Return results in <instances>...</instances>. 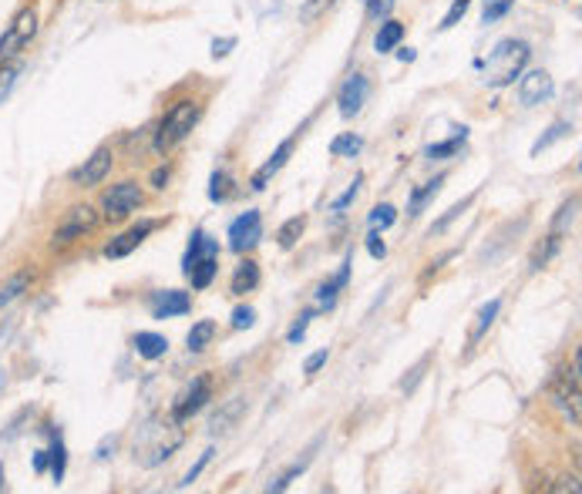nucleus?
Masks as SVG:
<instances>
[{
  "mask_svg": "<svg viewBox=\"0 0 582 494\" xmlns=\"http://www.w3.org/2000/svg\"><path fill=\"white\" fill-rule=\"evenodd\" d=\"M526 64H529V44L526 41H502L488 54V61H478V67L485 71V81L491 88L512 85Z\"/></svg>",
  "mask_w": 582,
  "mask_h": 494,
  "instance_id": "f257e3e1",
  "label": "nucleus"
},
{
  "mask_svg": "<svg viewBox=\"0 0 582 494\" xmlns=\"http://www.w3.org/2000/svg\"><path fill=\"white\" fill-rule=\"evenodd\" d=\"M216 270H219V242L209 239L202 229L193 232L189 250H186V260H183L186 280L193 283V290H206V286L216 280Z\"/></svg>",
  "mask_w": 582,
  "mask_h": 494,
  "instance_id": "f03ea898",
  "label": "nucleus"
},
{
  "mask_svg": "<svg viewBox=\"0 0 582 494\" xmlns=\"http://www.w3.org/2000/svg\"><path fill=\"white\" fill-rule=\"evenodd\" d=\"M196 122H199V105L196 102H179V105H173L169 112H165V118H162V125H158V132H155V151H173L179 141H186V135L196 128Z\"/></svg>",
  "mask_w": 582,
  "mask_h": 494,
  "instance_id": "7ed1b4c3",
  "label": "nucleus"
},
{
  "mask_svg": "<svg viewBox=\"0 0 582 494\" xmlns=\"http://www.w3.org/2000/svg\"><path fill=\"white\" fill-rule=\"evenodd\" d=\"M34 34H38V14L28 8L14 18V24L4 31V38H0V64H8L11 57H18L31 44Z\"/></svg>",
  "mask_w": 582,
  "mask_h": 494,
  "instance_id": "20e7f679",
  "label": "nucleus"
},
{
  "mask_svg": "<svg viewBox=\"0 0 582 494\" xmlns=\"http://www.w3.org/2000/svg\"><path fill=\"white\" fill-rule=\"evenodd\" d=\"M263 239V216L260 212H242L232 225H229V250L232 253H249L257 250Z\"/></svg>",
  "mask_w": 582,
  "mask_h": 494,
  "instance_id": "39448f33",
  "label": "nucleus"
},
{
  "mask_svg": "<svg viewBox=\"0 0 582 494\" xmlns=\"http://www.w3.org/2000/svg\"><path fill=\"white\" fill-rule=\"evenodd\" d=\"M138 206H142V189H138L135 182L112 186V192H105V199H102V209H105V219H108V222L128 219Z\"/></svg>",
  "mask_w": 582,
  "mask_h": 494,
  "instance_id": "423d86ee",
  "label": "nucleus"
},
{
  "mask_svg": "<svg viewBox=\"0 0 582 494\" xmlns=\"http://www.w3.org/2000/svg\"><path fill=\"white\" fill-rule=\"evenodd\" d=\"M98 225V212L89 209V206H74L54 229V245H67L74 239H81L85 232H92Z\"/></svg>",
  "mask_w": 582,
  "mask_h": 494,
  "instance_id": "0eeeda50",
  "label": "nucleus"
},
{
  "mask_svg": "<svg viewBox=\"0 0 582 494\" xmlns=\"http://www.w3.org/2000/svg\"><path fill=\"white\" fill-rule=\"evenodd\" d=\"M212 397V380L209 377H196L183 393H179V400H176V407H173V421H189V418H196L199 410L206 407V400Z\"/></svg>",
  "mask_w": 582,
  "mask_h": 494,
  "instance_id": "6e6552de",
  "label": "nucleus"
},
{
  "mask_svg": "<svg viewBox=\"0 0 582 494\" xmlns=\"http://www.w3.org/2000/svg\"><path fill=\"white\" fill-rule=\"evenodd\" d=\"M158 229V222H152V219H145V222H138V225H132L128 232H122L118 239H112L108 245H105V256L108 260H122V256H128V253H135L138 245L152 235Z\"/></svg>",
  "mask_w": 582,
  "mask_h": 494,
  "instance_id": "1a4fd4ad",
  "label": "nucleus"
},
{
  "mask_svg": "<svg viewBox=\"0 0 582 494\" xmlns=\"http://www.w3.org/2000/svg\"><path fill=\"white\" fill-rule=\"evenodd\" d=\"M367 95H371V81H367L364 74H351V77L344 81V88H341V95H337L341 115H344V118H354V115H357V112L364 108Z\"/></svg>",
  "mask_w": 582,
  "mask_h": 494,
  "instance_id": "9d476101",
  "label": "nucleus"
},
{
  "mask_svg": "<svg viewBox=\"0 0 582 494\" xmlns=\"http://www.w3.org/2000/svg\"><path fill=\"white\" fill-rule=\"evenodd\" d=\"M552 98V77L545 74V71H529L522 81H519V102L526 105V108H536V105H542V102H549Z\"/></svg>",
  "mask_w": 582,
  "mask_h": 494,
  "instance_id": "9b49d317",
  "label": "nucleus"
},
{
  "mask_svg": "<svg viewBox=\"0 0 582 494\" xmlns=\"http://www.w3.org/2000/svg\"><path fill=\"white\" fill-rule=\"evenodd\" d=\"M112 158H115L112 148H98L85 165H81V169L71 172V179H74L77 186H85V189H89V186H98V182L112 172Z\"/></svg>",
  "mask_w": 582,
  "mask_h": 494,
  "instance_id": "f8f14e48",
  "label": "nucleus"
},
{
  "mask_svg": "<svg viewBox=\"0 0 582 494\" xmlns=\"http://www.w3.org/2000/svg\"><path fill=\"white\" fill-rule=\"evenodd\" d=\"M193 309V299L189 293L183 290H162L152 296V316L155 319H173V316H186Z\"/></svg>",
  "mask_w": 582,
  "mask_h": 494,
  "instance_id": "ddd939ff",
  "label": "nucleus"
},
{
  "mask_svg": "<svg viewBox=\"0 0 582 494\" xmlns=\"http://www.w3.org/2000/svg\"><path fill=\"white\" fill-rule=\"evenodd\" d=\"M293 155V138H287V141H280V148L270 155V161H263V169H257V176L249 179V189H257V192H263L267 186H270V179L283 169L287 165V158Z\"/></svg>",
  "mask_w": 582,
  "mask_h": 494,
  "instance_id": "4468645a",
  "label": "nucleus"
},
{
  "mask_svg": "<svg viewBox=\"0 0 582 494\" xmlns=\"http://www.w3.org/2000/svg\"><path fill=\"white\" fill-rule=\"evenodd\" d=\"M246 414V400L242 397H232L229 403H222L216 414H212V421H209V431L212 434H226L229 428H236L239 424V418Z\"/></svg>",
  "mask_w": 582,
  "mask_h": 494,
  "instance_id": "2eb2a0df",
  "label": "nucleus"
},
{
  "mask_svg": "<svg viewBox=\"0 0 582 494\" xmlns=\"http://www.w3.org/2000/svg\"><path fill=\"white\" fill-rule=\"evenodd\" d=\"M257 286H260V266H257L253 260L239 263V266H236V273H232L229 293H232V296H246V293H253Z\"/></svg>",
  "mask_w": 582,
  "mask_h": 494,
  "instance_id": "dca6fc26",
  "label": "nucleus"
},
{
  "mask_svg": "<svg viewBox=\"0 0 582 494\" xmlns=\"http://www.w3.org/2000/svg\"><path fill=\"white\" fill-rule=\"evenodd\" d=\"M351 266H354V260L347 256V260H344V266H341V273H337L334 280H330V283H323V286L316 290L320 309H330V306L337 303V293H341V290L347 286V280H351Z\"/></svg>",
  "mask_w": 582,
  "mask_h": 494,
  "instance_id": "f3484780",
  "label": "nucleus"
},
{
  "mask_svg": "<svg viewBox=\"0 0 582 494\" xmlns=\"http://www.w3.org/2000/svg\"><path fill=\"white\" fill-rule=\"evenodd\" d=\"M135 350L145 360H158V357H165V350H169V340H165L162 334H148V329H142V334H135Z\"/></svg>",
  "mask_w": 582,
  "mask_h": 494,
  "instance_id": "a211bd4d",
  "label": "nucleus"
},
{
  "mask_svg": "<svg viewBox=\"0 0 582 494\" xmlns=\"http://www.w3.org/2000/svg\"><path fill=\"white\" fill-rule=\"evenodd\" d=\"M441 186H445V176H438V179H432V182H425V186L414 189V192H410V202H407V216H410V219L418 216V212L441 192Z\"/></svg>",
  "mask_w": 582,
  "mask_h": 494,
  "instance_id": "6ab92c4d",
  "label": "nucleus"
},
{
  "mask_svg": "<svg viewBox=\"0 0 582 494\" xmlns=\"http://www.w3.org/2000/svg\"><path fill=\"white\" fill-rule=\"evenodd\" d=\"M401 38H404V24H397V21H384L381 31H377V38H374L377 54H391V51L401 44Z\"/></svg>",
  "mask_w": 582,
  "mask_h": 494,
  "instance_id": "aec40b11",
  "label": "nucleus"
},
{
  "mask_svg": "<svg viewBox=\"0 0 582 494\" xmlns=\"http://www.w3.org/2000/svg\"><path fill=\"white\" fill-rule=\"evenodd\" d=\"M498 309H502V299H491V303H485V306L478 309V316H475V326H471V334H468V340H471V344H478V340L485 337V329L495 323Z\"/></svg>",
  "mask_w": 582,
  "mask_h": 494,
  "instance_id": "412c9836",
  "label": "nucleus"
},
{
  "mask_svg": "<svg viewBox=\"0 0 582 494\" xmlns=\"http://www.w3.org/2000/svg\"><path fill=\"white\" fill-rule=\"evenodd\" d=\"M212 337H216V323H212V319H199V323L189 329L186 344H189L193 354H199V350H206V347L212 344Z\"/></svg>",
  "mask_w": 582,
  "mask_h": 494,
  "instance_id": "4be33fe9",
  "label": "nucleus"
},
{
  "mask_svg": "<svg viewBox=\"0 0 582 494\" xmlns=\"http://www.w3.org/2000/svg\"><path fill=\"white\" fill-rule=\"evenodd\" d=\"M303 229H306V216H293V219H287V222L280 225V232H277L280 250H293V245L300 242V235H303Z\"/></svg>",
  "mask_w": 582,
  "mask_h": 494,
  "instance_id": "5701e85b",
  "label": "nucleus"
},
{
  "mask_svg": "<svg viewBox=\"0 0 582 494\" xmlns=\"http://www.w3.org/2000/svg\"><path fill=\"white\" fill-rule=\"evenodd\" d=\"M559 245H562V235H545V242L542 245H536V253H532V260H529V270H542L555 253H559Z\"/></svg>",
  "mask_w": 582,
  "mask_h": 494,
  "instance_id": "b1692460",
  "label": "nucleus"
},
{
  "mask_svg": "<svg viewBox=\"0 0 582 494\" xmlns=\"http://www.w3.org/2000/svg\"><path fill=\"white\" fill-rule=\"evenodd\" d=\"M361 148H364V138H357L354 132L351 135H337L334 141H330V155H334V158H354Z\"/></svg>",
  "mask_w": 582,
  "mask_h": 494,
  "instance_id": "393cba45",
  "label": "nucleus"
},
{
  "mask_svg": "<svg viewBox=\"0 0 582 494\" xmlns=\"http://www.w3.org/2000/svg\"><path fill=\"white\" fill-rule=\"evenodd\" d=\"M465 138H468V132L461 128V135H455V138H448V141H438V145H432V148H428L425 155H428L432 161H441V158H455V155L461 151Z\"/></svg>",
  "mask_w": 582,
  "mask_h": 494,
  "instance_id": "a878e982",
  "label": "nucleus"
},
{
  "mask_svg": "<svg viewBox=\"0 0 582 494\" xmlns=\"http://www.w3.org/2000/svg\"><path fill=\"white\" fill-rule=\"evenodd\" d=\"M236 196V186L229 179V172H212V182H209V199L212 202H229Z\"/></svg>",
  "mask_w": 582,
  "mask_h": 494,
  "instance_id": "bb28decb",
  "label": "nucleus"
},
{
  "mask_svg": "<svg viewBox=\"0 0 582 494\" xmlns=\"http://www.w3.org/2000/svg\"><path fill=\"white\" fill-rule=\"evenodd\" d=\"M516 0H485V8H481V21L485 24H495V21H502L509 11H512Z\"/></svg>",
  "mask_w": 582,
  "mask_h": 494,
  "instance_id": "cd10ccee",
  "label": "nucleus"
},
{
  "mask_svg": "<svg viewBox=\"0 0 582 494\" xmlns=\"http://www.w3.org/2000/svg\"><path fill=\"white\" fill-rule=\"evenodd\" d=\"M565 135H572V125H565V122H555L552 128H549V135H542L536 145H532V155H542L549 145H555V141H562Z\"/></svg>",
  "mask_w": 582,
  "mask_h": 494,
  "instance_id": "c85d7f7f",
  "label": "nucleus"
},
{
  "mask_svg": "<svg viewBox=\"0 0 582 494\" xmlns=\"http://www.w3.org/2000/svg\"><path fill=\"white\" fill-rule=\"evenodd\" d=\"M575 209H579V196H572V199H569V202L559 209V216L552 219V232H555V235H562V232L572 225V219H575Z\"/></svg>",
  "mask_w": 582,
  "mask_h": 494,
  "instance_id": "c756f323",
  "label": "nucleus"
},
{
  "mask_svg": "<svg viewBox=\"0 0 582 494\" xmlns=\"http://www.w3.org/2000/svg\"><path fill=\"white\" fill-rule=\"evenodd\" d=\"M51 477L54 481H61L64 477V464H67V454H64V441H61V434H54V444H51Z\"/></svg>",
  "mask_w": 582,
  "mask_h": 494,
  "instance_id": "7c9ffc66",
  "label": "nucleus"
},
{
  "mask_svg": "<svg viewBox=\"0 0 582 494\" xmlns=\"http://www.w3.org/2000/svg\"><path fill=\"white\" fill-rule=\"evenodd\" d=\"M428 364H432V357H422L418 364H414V367L407 370V377L401 380V390H404V393H414V387H418V383H422V377H425Z\"/></svg>",
  "mask_w": 582,
  "mask_h": 494,
  "instance_id": "2f4dec72",
  "label": "nucleus"
},
{
  "mask_svg": "<svg viewBox=\"0 0 582 494\" xmlns=\"http://www.w3.org/2000/svg\"><path fill=\"white\" fill-rule=\"evenodd\" d=\"M471 199H475V196H468L465 202H458V206H451V209H448V212H445V216H441V219H438V222L432 225V235H441V232H445V229H448V225H451L455 219H461V212H465V209L471 206Z\"/></svg>",
  "mask_w": 582,
  "mask_h": 494,
  "instance_id": "473e14b6",
  "label": "nucleus"
},
{
  "mask_svg": "<svg viewBox=\"0 0 582 494\" xmlns=\"http://www.w3.org/2000/svg\"><path fill=\"white\" fill-rule=\"evenodd\" d=\"M397 222V209L394 206H377L374 212H371V229H391Z\"/></svg>",
  "mask_w": 582,
  "mask_h": 494,
  "instance_id": "72a5a7b5",
  "label": "nucleus"
},
{
  "mask_svg": "<svg viewBox=\"0 0 582 494\" xmlns=\"http://www.w3.org/2000/svg\"><path fill=\"white\" fill-rule=\"evenodd\" d=\"M21 67L18 64H0V102H4L14 88V81H18Z\"/></svg>",
  "mask_w": 582,
  "mask_h": 494,
  "instance_id": "f704fd0d",
  "label": "nucleus"
},
{
  "mask_svg": "<svg viewBox=\"0 0 582 494\" xmlns=\"http://www.w3.org/2000/svg\"><path fill=\"white\" fill-rule=\"evenodd\" d=\"M330 8V0H303V8H300V21L303 24H310V21H316L323 11Z\"/></svg>",
  "mask_w": 582,
  "mask_h": 494,
  "instance_id": "c9c22d12",
  "label": "nucleus"
},
{
  "mask_svg": "<svg viewBox=\"0 0 582 494\" xmlns=\"http://www.w3.org/2000/svg\"><path fill=\"white\" fill-rule=\"evenodd\" d=\"M257 323V309L253 306H236L232 309V329H249Z\"/></svg>",
  "mask_w": 582,
  "mask_h": 494,
  "instance_id": "e433bc0d",
  "label": "nucleus"
},
{
  "mask_svg": "<svg viewBox=\"0 0 582 494\" xmlns=\"http://www.w3.org/2000/svg\"><path fill=\"white\" fill-rule=\"evenodd\" d=\"M24 286H28V276H14V280H11V283H8L4 290H0V309H4V306H8L11 299H18Z\"/></svg>",
  "mask_w": 582,
  "mask_h": 494,
  "instance_id": "4c0bfd02",
  "label": "nucleus"
},
{
  "mask_svg": "<svg viewBox=\"0 0 582 494\" xmlns=\"http://www.w3.org/2000/svg\"><path fill=\"white\" fill-rule=\"evenodd\" d=\"M468 8H471V0H455L451 4V11L445 14V21H441V31H448V28H455L465 14H468Z\"/></svg>",
  "mask_w": 582,
  "mask_h": 494,
  "instance_id": "58836bf2",
  "label": "nucleus"
},
{
  "mask_svg": "<svg viewBox=\"0 0 582 494\" xmlns=\"http://www.w3.org/2000/svg\"><path fill=\"white\" fill-rule=\"evenodd\" d=\"M361 186H364V176H357V179H354V186H351V189H347V192H344V196H341V199L334 202V212H344V209H347V206H351V202L357 199Z\"/></svg>",
  "mask_w": 582,
  "mask_h": 494,
  "instance_id": "ea45409f",
  "label": "nucleus"
},
{
  "mask_svg": "<svg viewBox=\"0 0 582 494\" xmlns=\"http://www.w3.org/2000/svg\"><path fill=\"white\" fill-rule=\"evenodd\" d=\"M367 253H371L374 260H384V256H387V245H384V239H381V232H377V229L367 235Z\"/></svg>",
  "mask_w": 582,
  "mask_h": 494,
  "instance_id": "a19ab883",
  "label": "nucleus"
},
{
  "mask_svg": "<svg viewBox=\"0 0 582 494\" xmlns=\"http://www.w3.org/2000/svg\"><path fill=\"white\" fill-rule=\"evenodd\" d=\"M310 319H313V313H303V316L297 319V326H293L290 334H287V340H290V344H300V340L306 337V326H310Z\"/></svg>",
  "mask_w": 582,
  "mask_h": 494,
  "instance_id": "79ce46f5",
  "label": "nucleus"
},
{
  "mask_svg": "<svg viewBox=\"0 0 582 494\" xmlns=\"http://www.w3.org/2000/svg\"><path fill=\"white\" fill-rule=\"evenodd\" d=\"M209 458H212V451H206V454H202V458H199V461H196V464L189 467V474H186V477L179 481V487H189V484H193V481H196V477L202 474V467L209 464Z\"/></svg>",
  "mask_w": 582,
  "mask_h": 494,
  "instance_id": "37998d69",
  "label": "nucleus"
},
{
  "mask_svg": "<svg viewBox=\"0 0 582 494\" xmlns=\"http://www.w3.org/2000/svg\"><path fill=\"white\" fill-rule=\"evenodd\" d=\"M391 8H394V0H367V14H371L374 21H377V18H387Z\"/></svg>",
  "mask_w": 582,
  "mask_h": 494,
  "instance_id": "c03bdc74",
  "label": "nucleus"
},
{
  "mask_svg": "<svg viewBox=\"0 0 582 494\" xmlns=\"http://www.w3.org/2000/svg\"><path fill=\"white\" fill-rule=\"evenodd\" d=\"M326 357H330L326 350H316L313 357H306V364H303V374H306V377H313V374H316V370L326 364Z\"/></svg>",
  "mask_w": 582,
  "mask_h": 494,
  "instance_id": "a18cd8bd",
  "label": "nucleus"
},
{
  "mask_svg": "<svg viewBox=\"0 0 582 494\" xmlns=\"http://www.w3.org/2000/svg\"><path fill=\"white\" fill-rule=\"evenodd\" d=\"M232 44H236L232 38H226V41H216V44H212V57H226Z\"/></svg>",
  "mask_w": 582,
  "mask_h": 494,
  "instance_id": "49530a36",
  "label": "nucleus"
},
{
  "mask_svg": "<svg viewBox=\"0 0 582 494\" xmlns=\"http://www.w3.org/2000/svg\"><path fill=\"white\" fill-rule=\"evenodd\" d=\"M552 491H572V494H579L582 487H579L575 477H562V484H552Z\"/></svg>",
  "mask_w": 582,
  "mask_h": 494,
  "instance_id": "de8ad7c7",
  "label": "nucleus"
},
{
  "mask_svg": "<svg viewBox=\"0 0 582 494\" xmlns=\"http://www.w3.org/2000/svg\"><path fill=\"white\" fill-rule=\"evenodd\" d=\"M165 182H169V169H155V172H152V186H155V189H165Z\"/></svg>",
  "mask_w": 582,
  "mask_h": 494,
  "instance_id": "09e8293b",
  "label": "nucleus"
},
{
  "mask_svg": "<svg viewBox=\"0 0 582 494\" xmlns=\"http://www.w3.org/2000/svg\"><path fill=\"white\" fill-rule=\"evenodd\" d=\"M34 471H48V451H38V454H34Z\"/></svg>",
  "mask_w": 582,
  "mask_h": 494,
  "instance_id": "8fccbe9b",
  "label": "nucleus"
},
{
  "mask_svg": "<svg viewBox=\"0 0 582 494\" xmlns=\"http://www.w3.org/2000/svg\"><path fill=\"white\" fill-rule=\"evenodd\" d=\"M0 487H4V464H0Z\"/></svg>",
  "mask_w": 582,
  "mask_h": 494,
  "instance_id": "3c124183",
  "label": "nucleus"
}]
</instances>
